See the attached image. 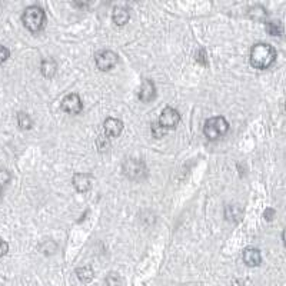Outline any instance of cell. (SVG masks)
<instances>
[{"label": "cell", "instance_id": "7", "mask_svg": "<svg viewBox=\"0 0 286 286\" xmlns=\"http://www.w3.org/2000/svg\"><path fill=\"white\" fill-rule=\"evenodd\" d=\"M82 107H83V105H82V99H80L79 95H76V93H71V95L65 96L63 100H62V109H63V112H66V113L77 115V113H80Z\"/></svg>", "mask_w": 286, "mask_h": 286}, {"label": "cell", "instance_id": "15", "mask_svg": "<svg viewBox=\"0 0 286 286\" xmlns=\"http://www.w3.org/2000/svg\"><path fill=\"white\" fill-rule=\"evenodd\" d=\"M249 18L256 22H265L266 20V12L262 6H255L249 9Z\"/></svg>", "mask_w": 286, "mask_h": 286}, {"label": "cell", "instance_id": "5", "mask_svg": "<svg viewBox=\"0 0 286 286\" xmlns=\"http://www.w3.org/2000/svg\"><path fill=\"white\" fill-rule=\"evenodd\" d=\"M95 62H96V68L99 71H112L118 63V54L112 52V50H102V52L96 54Z\"/></svg>", "mask_w": 286, "mask_h": 286}, {"label": "cell", "instance_id": "25", "mask_svg": "<svg viewBox=\"0 0 286 286\" xmlns=\"http://www.w3.org/2000/svg\"><path fill=\"white\" fill-rule=\"evenodd\" d=\"M7 252H9V245H7V242H6V240H3V239L0 238V258H1V256H4Z\"/></svg>", "mask_w": 286, "mask_h": 286}, {"label": "cell", "instance_id": "8", "mask_svg": "<svg viewBox=\"0 0 286 286\" xmlns=\"http://www.w3.org/2000/svg\"><path fill=\"white\" fill-rule=\"evenodd\" d=\"M72 183H73L74 189L79 193H85V192H88V191L92 189L93 176L89 175V173H76V175H73Z\"/></svg>", "mask_w": 286, "mask_h": 286}, {"label": "cell", "instance_id": "4", "mask_svg": "<svg viewBox=\"0 0 286 286\" xmlns=\"http://www.w3.org/2000/svg\"><path fill=\"white\" fill-rule=\"evenodd\" d=\"M122 170L126 178H129L130 180H142L147 176V167L144 162L136 158L126 159L122 165Z\"/></svg>", "mask_w": 286, "mask_h": 286}, {"label": "cell", "instance_id": "23", "mask_svg": "<svg viewBox=\"0 0 286 286\" xmlns=\"http://www.w3.org/2000/svg\"><path fill=\"white\" fill-rule=\"evenodd\" d=\"M196 62L197 63H200L202 66H206V65H208V57H206V52H205L203 49L197 52Z\"/></svg>", "mask_w": 286, "mask_h": 286}, {"label": "cell", "instance_id": "17", "mask_svg": "<svg viewBox=\"0 0 286 286\" xmlns=\"http://www.w3.org/2000/svg\"><path fill=\"white\" fill-rule=\"evenodd\" d=\"M56 250H57V245L54 243L53 240H46V242H43L40 245V252L45 253V255H48V256L56 253Z\"/></svg>", "mask_w": 286, "mask_h": 286}, {"label": "cell", "instance_id": "20", "mask_svg": "<svg viewBox=\"0 0 286 286\" xmlns=\"http://www.w3.org/2000/svg\"><path fill=\"white\" fill-rule=\"evenodd\" d=\"M96 146H97L99 152H106V150H109L110 143H109L107 136H99V138L96 139Z\"/></svg>", "mask_w": 286, "mask_h": 286}, {"label": "cell", "instance_id": "9", "mask_svg": "<svg viewBox=\"0 0 286 286\" xmlns=\"http://www.w3.org/2000/svg\"><path fill=\"white\" fill-rule=\"evenodd\" d=\"M103 129L107 138H118L123 132V123L119 119L115 118H107L103 123Z\"/></svg>", "mask_w": 286, "mask_h": 286}, {"label": "cell", "instance_id": "6", "mask_svg": "<svg viewBox=\"0 0 286 286\" xmlns=\"http://www.w3.org/2000/svg\"><path fill=\"white\" fill-rule=\"evenodd\" d=\"M180 122V115L176 109L173 107H165L162 110L161 118H159V125L165 129H172L176 127Z\"/></svg>", "mask_w": 286, "mask_h": 286}, {"label": "cell", "instance_id": "24", "mask_svg": "<svg viewBox=\"0 0 286 286\" xmlns=\"http://www.w3.org/2000/svg\"><path fill=\"white\" fill-rule=\"evenodd\" d=\"M9 56H10V52H9V49L0 45V65H1V63H4V62H6V60L9 59Z\"/></svg>", "mask_w": 286, "mask_h": 286}, {"label": "cell", "instance_id": "12", "mask_svg": "<svg viewBox=\"0 0 286 286\" xmlns=\"http://www.w3.org/2000/svg\"><path fill=\"white\" fill-rule=\"evenodd\" d=\"M40 72H42V74H43L45 77H48V79L53 77L54 74H56V72H57V63H56V60L52 59V57L45 59V60L42 62V65H40Z\"/></svg>", "mask_w": 286, "mask_h": 286}, {"label": "cell", "instance_id": "21", "mask_svg": "<svg viewBox=\"0 0 286 286\" xmlns=\"http://www.w3.org/2000/svg\"><path fill=\"white\" fill-rule=\"evenodd\" d=\"M152 133H153V136H155L156 139H161V138H163V136L166 135V129L162 127L159 123H153V125H152Z\"/></svg>", "mask_w": 286, "mask_h": 286}, {"label": "cell", "instance_id": "13", "mask_svg": "<svg viewBox=\"0 0 286 286\" xmlns=\"http://www.w3.org/2000/svg\"><path fill=\"white\" fill-rule=\"evenodd\" d=\"M112 18H113L115 24H118V26H125L126 23L129 22V19H130V15H129V12H127L126 9H123V7H116V9L113 10Z\"/></svg>", "mask_w": 286, "mask_h": 286}, {"label": "cell", "instance_id": "27", "mask_svg": "<svg viewBox=\"0 0 286 286\" xmlns=\"http://www.w3.org/2000/svg\"><path fill=\"white\" fill-rule=\"evenodd\" d=\"M0 197H1V193H0Z\"/></svg>", "mask_w": 286, "mask_h": 286}, {"label": "cell", "instance_id": "16", "mask_svg": "<svg viewBox=\"0 0 286 286\" xmlns=\"http://www.w3.org/2000/svg\"><path fill=\"white\" fill-rule=\"evenodd\" d=\"M18 125L20 129H23V130H27V129H30L32 127V119H30V116L27 115V113H23V112H19L18 113Z\"/></svg>", "mask_w": 286, "mask_h": 286}, {"label": "cell", "instance_id": "11", "mask_svg": "<svg viewBox=\"0 0 286 286\" xmlns=\"http://www.w3.org/2000/svg\"><path fill=\"white\" fill-rule=\"evenodd\" d=\"M242 258H243V262H245L248 266H250V268H253V266H259V265H261V262H262L261 252H259L258 249H255V248H248V249L243 250Z\"/></svg>", "mask_w": 286, "mask_h": 286}, {"label": "cell", "instance_id": "2", "mask_svg": "<svg viewBox=\"0 0 286 286\" xmlns=\"http://www.w3.org/2000/svg\"><path fill=\"white\" fill-rule=\"evenodd\" d=\"M22 22L27 30L36 33V32L43 29V26L46 23V13L39 6H29L22 16Z\"/></svg>", "mask_w": 286, "mask_h": 286}, {"label": "cell", "instance_id": "19", "mask_svg": "<svg viewBox=\"0 0 286 286\" xmlns=\"http://www.w3.org/2000/svg\"><path fill=\"white\" fill-rule=\"evenodd\" d=\"M106 285L107 286H122V278L119 273L116 272H110L106 276Z\"/></svg>", "mask_w": 286, "mask_h": 286}, {"label": "cell", "instance_id": "18", "mask_svg": "<svg viewBox=\"0 0 286 286\" xmlns=\"http://www.w3.org/2000/svg\"><path fill=\"white\" fill-rule=\"evenodd\" d=\"M266 29L272 36H282V26L279 22H268L266 23Z\"/></svg>", "mask_w": 286, "mask_h": 286}, {"label": "cell", "instance_id": "1", "mask_svg": "<svg viewBox=\"0 0 286 286\" xmlns=\"http://www.w3.org/2000/svg\"><path fill=\"white\" fill-rule=\"evenodd\" d=\"M276 60V50L268 43H258L250 49V65L255 69L263 71Z\"/></svg>", "mask_w": 286, "mask_h": 286}, {"label": "cell", "instance_id": "14", "mask_svg": "<svg viewBox=\"0 0 286 286\" xmlns=\"http://www.w3.org/2000/svg\"><path fill=\"white\" fill-rule=\"evenodd\" d=\"M76 276L79 278L80 282L89 284L90 281L93 279V276H95V272H93V269L90 268V266H83V268L76 269Z\"/></svg>", "mask_w": 286, "mask_h": 286}, {"label": "cell", "instance_id": "26", "mask_svg": "<svg viewBox=\"0 0 286 286\" xmlns=\"http://www.w3.org/2000/svg\"><path fill=\"white\" fill-rule=\"evenodd\" d=\"M275 214H276V212H275L273 209H266V211L263 212V217H265L266 220H272Z\"/></svg>", "mask_w": 286, "mask_h": 286}, {"label": "cell", "instance_id": "3", "mask_svg": "<svg viewBox=\"0 0 286 286\" xmlns=\"http://www.w3.org/2000/svg\"><path fill=\"white\" fill-rule=\"evenodd\" d=\"M229 129V123L223 116H216L211 118L205 122L203 126V135L209 139V141H216L220 136H223Z\"/></svg>", "mask_w": 286, "mask_h": 286}, {"label": "cell", "instance_id": "22", "mask_svg": "<svg viewBox=\"0 0 286 286\" xmlns=\"http://www.w3.org/2000/svg\"><path fill=\"white\" fill-rule=\"evenodd\" d=\"M10 179H12V175L7 170L0 169V191H1V188H4L10 182Z\"/></svg>", "mask_w": 286, "mask_h": 286}, {"label": "cell", "instance_id": "10", "mask_svg": "<svg viewBox=\"0 0 286 286\" xmlns=\"http://www.w3.org/2000/svg\"><path fill=\"white\" fill-rule=\"evenodd\" d=\"M156 96V88H155V83L150 80V79H144L142 82V86L139 89V99L147 103L150 100H153Z\"/></svg>", "mask_w": 286, "mask_h": 286}]
</instances>
